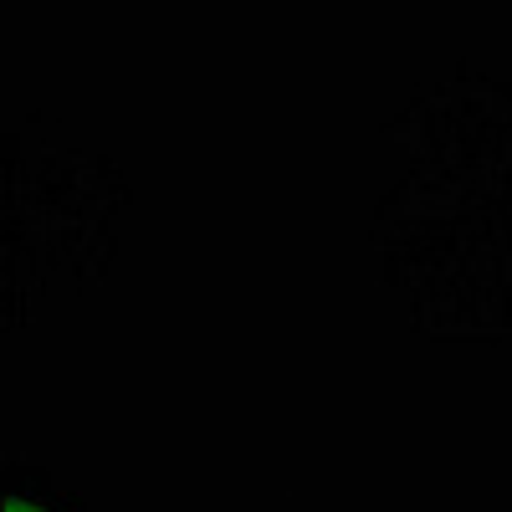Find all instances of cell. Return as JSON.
<instances>
[{
  "label": "cell",
  "instance_id": "1",
  "mask_svg": "<svg viewBox=\"0 0 512 512\" xmlns=\"http://www.w3.org/2000/svg\"><path fill=\"white\" fill-rule=\"evenodd\" d=\"M6 512H47V507H36V502H26V497H11Z\"/></svg>",
  "mask_w": 512,
  "mask_h": 512
}]
</instances>
